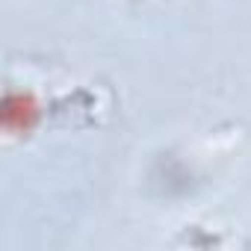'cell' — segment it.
<instances>
[{
	"mask_svg": "<svg viewBox=\"0 0 251 251\" xmlns=\"http://www.w3.org/2000/svg\"><path fill=\"white\" fill-rule=\"evenodd\" d=\"M3 127L9 133H30L39 121V106L33 100V95H24V92H9L3 98Z\"/></svg>",
	"mask_w": 251,
	"mask_h": 251,
	"instance_id": "1",
	"label": "cell"
}]
</instances>
